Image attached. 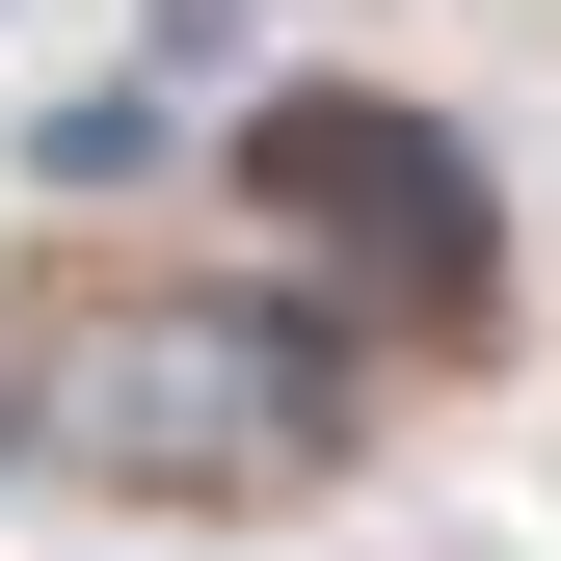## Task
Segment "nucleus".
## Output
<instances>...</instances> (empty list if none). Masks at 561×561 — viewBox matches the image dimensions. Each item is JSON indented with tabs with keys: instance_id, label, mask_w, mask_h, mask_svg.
Listing matches in <instances>:
<instances>
[{
	"instance_id": "f257e3e1",
	"label": "nucleus",
	"mask_w": 561,
	"mask_h": 561,
	"mask_svg": "<svg viewBox=\"0 0 561 561\" xmlns=\"http://www.w3.org/2000/svg\"><path fill=\"white\" fill-rule=\"evenodd\" d=\"M347 295H295V267H241V295H134L81 321V375H54V455L134 481V508H267V481L347 455Z\"/></svg>"
},
{
	"instance_id": "7ed1b4c3",
	"label": "nucleus",
	"mask_w": 561,
	"mask_h": 561,
	"mask_svg": "<svg viewBox=\"0 0 561 561\" xmlns=\"http://www.w3.org/2000/svg\"><path fill=\"white\" fill-rule=\"evenodd\" d=\"M134 161H161V54H134V81H81V107H54V187H134Z\"/></svg>"
},
{
	"instance_id": "f03ea898",
	"label": "nucleus",
	"mask_w": 561,
	"mask_h": 561,
	"mask_svg": "<svg viewBox=\"0 0 561 561\" xmlns=\"http://www.w3.org/2000/svg\"><path fill=\"white\" fill-rule=\"evenodd\" d=\"M241 161H267V215H321V241L428 267V295L481 267V187H455V134H428V107H347V81H295V107L241 134Z\"/></svg>"
},
{
	"instance_id": "20e7f679",
	"label": "nucleus",
	"mask_w": 561,
	"mask_h": 561,
	"mask_svg": "<svg viewBox=\"0 0 561 561\" xmlns=\"http://www.w3.org/2000/svg\"><path fill=\"white\" fill-rule=\"evenodd\" d=\"M0 428H27V347H0Z\"/></svg>"
}]
</instances>
